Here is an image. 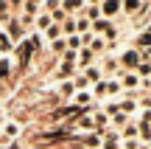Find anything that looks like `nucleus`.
<instances>
[{
  "label": "nucleus",
  "instance_id": "f257e3e1",
  "mask_svg": "<svg viewBox=\"0 0 151 149\" xmlns=\"http://www.w3.org/2000/svg\"><path fill=\"white\" fill-rule=\"evenodd\" d=\"M9 39L11 42H22L25 39V28H22V23H17V20H9Z\"/></svg>",
  "mask_w": 151,
  "mask_h": 149
},
{
  "label": "nucleus",
  "instance_id": "f03ea898",
  "mask_svg": "<svg viewBox=\"0 0 151 149\" xmlns=\"http://www.w3.org/2000/svg\"><path fill=\"white\" fill-rule=\"evenodd\" d=\"M120 9H123V3H120V0H104V3H101V14H104V17L120 14Z\"/></svg>",
  "mask_w": 151,
  "mask_h": 149
},
{
  "label": "nucleus",
  "instance_id": "7ed1b4c3",
  "mask_svg": "<svg viewBox=\"0 0 151 149\" xmlns=\"http://www.w3.org/2000/svg\"><path fill=\"white\" fill-rule=\"evenodd\" d=\"M34 51H37V48L31 45V39H22V42L17 45V56H20V65H25V62H28V56H31Z\"/></svg>",
  "mask_w": 151,
  "mask_h": 149
},
{
  "label": "nucleus",
  "instance_id": "20e7f679",
  "mask_svg": "<svg viewBox=\"0 0 151 149\" xmlns=\"http://www.w3.org/2000/svg\"><path fill=\"white\" fill-rule=\"evenodd\" d=\"M101 76H104L101 65H90V68H84V79H87L90 84H98V82H101Z\"/></svg>",
  "mask_w": 151,
  "mask_h": 149
},
{
  "label": "nucleus",
  "instance_id": "39448f33",
  "mask_svg": "<svg viewBox=\"0 0 151 149\" xmlns=\"http://www.w3.org/2000/svg\"><path fill=\"white\" fill-rule=\"evenodd\" d=\"M120 87H126V90H134L137 84H140V76L137 73H120Z\"/></svg>",
  "mask_w": 151,
  "mask_h": 149
},
{
  "label": "nucleus",
  "instance_id": "423d86ee",
  "mask_svg": "<svg viewBox=\"0 0 151 149\" xmlns=\"http://www.w3.org/2000/svg\"><path fill=\"white\" fill-rule=\"evenodd\" d=\"M84 0H62V11H65V14H76V11H81L84 9Z\"/></svg>",
  "mask_w": 151,
  "mask_h": 149
},
{
  "label": "nucleus",
  "instance_id": "0eeeda50",
  "mask_svg": "<svg viewBox=\"0 0 151 149\" xmlns=\"http://www.w3.org/2000/svg\"><path fill=\"white\" fill-rule=\"evenodd\" d=\"M92 99H95V96H92L90 90H78V93H76V107H81V110H84V107L92 104Z\"/></svg>",
  "mask_w": 151,
  "mask_h": 149
},
{
  "label": "nucleus",
  "instance_id": "6e6552de",
  "mask_svg": "<svg viewBox=\"0 0 151 149\" xmlns=\"http://www.w3.org/2000/svg\"><path fill=\"white\" fill-rule=\"evenodd\" d=\"M120 62H123L126 68H137V65H140V51H126Z\"/></svg>",
  "mask_w": 151,
  "mask_h": 149
},
{
  "label": "nucleus",
  "instance_id": "1a4fd4ad",
  "mask_svg": "<svg viewBox=\"0 0 151 149\" xmlns=\"http://www.w3.org/2000/svg\"><path fill=\"white\" fill-rule=\"evenodd\" d=\"M87 48H90L92 54H104V51H106V39H104V37H92Z\"/></svg>",
  "mask_w": 151,
  "mask_h": 149
},
{
  "label": "nucleus",
  "instance_id": "9d476101",
  "mask_svg": "<svg viewBox=\"0 0 151 149\" xmlns=\"http://www.w3.org/2000/svg\"><path fill=\"white\" fill-rule=\"evenodd\" d=\"M92 56H95V54H92L90 48H81V51H78V59H76V62H78L81 68H90V65H92Z\"/></svg>",
  "mask_w": 151,
  "mask_h": 149
},
{
  "label": "nucleus",
  "instance_id": "9b49d317",
  "mask_svg": "<svg viewBox=\"0 0 151 149\" xmlns=\"http://www.w3.org/2000/svg\"><path fill=\"white\" fill-rule=\"evenodd\" d=\"M90 28H92V23L87 20L84 14H81V17H76V34H90Z\"/></svg>",
  "mask_w": 151,
  "mask_h": 149
},
{
  "label": "nucleus",
  "instance_id": "f8f14e48",
  "mask_svg": "<svg viewBox=\"0 0 151 149\" xmlns=\"http://www.w3.org/2000/svg\"><path fill=\"white\" fill-rule=\"evenodd\" d=\"M50 25H53V17L50 14H37V28L39 31H48Z\"/></svg>",
  "mask_w": 151,
  "mask_h": 149
},
{
  "label": "nucleus",
  "instance_id": "ddd939ff",
  "mask_svg": "<svg viewBox=\"0 0 151 149\" xmlns=\"http://www.w3.org/2000/svg\"><path fill=\"white\" fill-rule=\"evenodd\" d=\"M76 129H95V118L92 116H81L76 121Z\"/></svg>",
  "mask_w": 151,
  "mask_h": 149
},
{
  "label": "nucleus",
  "instance_id": "4468645a",
  "mask_svg": "<svg viewBox=\"0 0 151 149\" xmlns=\"http://www.w3.org/2000/svg\"><path fill=\"white\" fill-rule=\"evenodd\" d=\"M73 71H76V65H73V62H62V65H59V71H56V76H59V79H67V76H73Z\"/></svg>",
  "mask_w": 151,
  "mask_h": 149
},
{
  "label": "nucleus",
  "instance_id": "2eb2a0df",
  "mask_svg": "<svg viewBox=\"0 0 151 149\" xmlns=\"http://www.w3.org/2000/svg\"><path fill=\"white\" fill-rule=\"evenodd\" d=\"M11 48H14V42L9 39V34H6V31H0V54H9Z\"/></svg>",
  "mask_w": 151,
  "mask_h": 149
},
{
  "label": "nucleus",
  "instance_id": "dca6fc26",
  "mask_svg": "<svg viewBox=\"0 0 151 149\" xmlns=\"http://www.w3.org/2000/svg\"><path fill=\"white\" fill-rule=\"evenodd\" d=\"M104 73H118L120 76V71H118V59H112V56H109V59H104V68H101Z\"/></svg>",
  "mask_w": 151,
  "mask_h": 149
},
{
  "label": "nucleus",
  "instance_id": "f3484780",
  "mask_svg": "<svg viewBox=\"0 0 151 149\" xmlns=\"http://www.w3.org/2000/svg\"><path fill=\"white\" fill-rule=\"evenodd\" d=\"M143 6V0H123V11H129V14H137Z\"/></svg>",
  "mask_w": 151,
  "mask_h": 149
},
{
  "label": "nucleus",
  "instance_id": "a211bd4d",
  "mask_svg": "<svg viewBox=\"0 0 151 149\" xmlns=\"http://www.w3.org/2000/svg\"><path fill=\"white\" fill-rule=\"evenodd\" d=\"M45 37H48L50 42H53V39H62V25H59V23H53V25L45 31Z\"/></svg>",
  "mask_w": 151,
  "mask_h": 149
},
{
  "label": "nucleus",
  "instance_id": "6ab92c4d",
  "mask_svg": "<svg viewBox=\"0 0 151 149\" xmlns=\"http://www.w3.org/2000/svg\"><path fill=\"white\" fill-rule=\"evenodd\" d=\"M120 90H123V87H120V79H109V82H106V96H118Z\"/></svg>",
  "mask_w": 151,
  "mask_h": 149
},
{
  "label": "nucleus",
  "instance_id": "aec40b11",
  "mask_svg": "<svg viewBox=\"0 0 151 149\" xmlns=\"http://www.w3.org/2000/svg\"><path fill=\"white\" fill-rule=\"evenodd\" d=\"M84 48V42H81L78 34H73V37H67V51H81Z\"/></svg>",
  "mask_w": 151,
  "mask_h": 149
},
{
  "label": "nucleus",
  "instance_id": "412c9836",
  "mask_svg": "<svg viewBox=\"0 0 151 149\" xmlns=\"http://www.w3.org/2000/svg\"><path fill=\"white\" fill-rule=\"evenodd\" d=\"M84 17H87V20H90V23H95V20H101V17H104V14H101V6H90V9H87V14H84Z\"/></svg>",
  "mask_w": 151,
  "mask_h": 149
},
{
  "label": "nucleus",
  "instance_id": "4be33fe9",
  "mask_svg": "<svg viewBox=\"0 0 151 149\" xmlns=\"http://www.w3.org/2000/svg\"><path fill=\"white\" fill-rule=\"evenodd\" d=\"M137 48H151V31H148V28H146V34H140V37H137Z\"/></svg>",
  "mask_w": 151,
  "mask_h": 149
},
{
  "label": "nucleus",
  "instance_id": "5701e85b",
  "mask_svg": "<svg viewBox=\"0 0 151 149\" xmlns=\"http://www.w3.org/2000/svg\"><path fill=\"white\" fill-rule=\"evenodd\" d=\"M137 129H140V138L146 141V144H151V124H146V121H140V127H137Z\"/></svg>",
  "mask_w": 151,
  "mask_h": 149
},
{
  "label": "nucleus",
  "instance_id": "b1692460",
  "mask_svg": "<svg viewBox=\"0 0 151 149\" xmlns=\"http://www.w3.org/2000/svg\"><path fill=\"white\" fill-rule=\"evenodd\" d=\"M62 34H67V37H73V34H76V20H73V17H67V20H65V25H62Z\"/></svg>",
  "mask_w": 151,
  "mask_h": 149
},
{
  "label": "nucleus",
  "instance_id": "393cba45",
  "mask_svg": "<svg viewBox=\"0 0 151 149\" xmlns=\"http://www.w3.org/2000/svg\"><path fill=\"white\" fill-rule=\"evenodd\" d=\"M137 76H146V79L151 76V62H143L140 59V65H137Z\"/></svg>",
  "mask_w": 151,
  "mask_h": 149
},
{
  "label": "nucleus",
  "instance_id": "a878e982",
  "mask_svg": "<svg viewBox=\"0 0 151 149\" xmlns=\"http://www.w3.org/2000/svg\"><path fill=\"white\" fill-rule=\"evenodd\" d=\"M50 48H53L56 54H65V51H67V39H53V42H50Z\"/></svg>",
  "mask_w": 151,
  "mask_h": 149
},
{
  "label": "nucleus",
  "instance_id": "bb28decb",
  "mask_svg": "<svg viewBox=\"0 0 151 149\" xmlns=\"http://www.w3.org/2000/svg\"><path fill=\"white\" fill-rule=\"evenodd\" d=\"M137 110V104L132 99H126V101H120V113H126V116H129V113H134Z\"/></svg>",
  "mask_w": 151,
  "mask_h": 149
},
{
  "label": "nucleus",
  "instance_id": "cd10ccee",
  "mask_svg": "<svg viewBox=\"0 0 151 149\" xmlns=\"http://www.w3.org/2000/svg\"><path fill=\"white\" fill-rule=\"evenodd\" d=\"M112 124L115 127H126V124H129V116H126V113H118V116H112Z\"/></svg>",
  "mask_w": 151,
  "mask_h": 149
},
{
  "label": "nucleus",
  "instance_id": "c85d7f7f",
  "mask_svg": "<svg viewBox=\"0 0 151 149\" xmlns=\"http://www.w3.org/2000/svg\"><path fill=\"white\" fill-rule=\"evenodd\" d=\"M92 96H98V99H101V96H106V82H104V79L92 87Z\"/></svg>",
  "mask_w": 151,
  "mask_h": 149
},
{
  "label": "nucleus",
  "instance_id": "c756f323",
  "mask_svg": "<svg viewBox=\"0 0 151 149\" xmlns=\"http://www.w3.org/2000/svg\"><path fill=\"white\" fill-rule=\"evenodd\" d=\"M45 9H48L50 14H53L56 9H62V0H45Z\"/></svg>",
  "mask_w": 151,
  "mask_h": 149
},
{
  "label": "nucleus",
  "instance_id": "7c9ffc66",
  "mask_svg": "<svg viewBox=\"0 0 151 149\" xmlns=\"http://www.w3.org/2000/svg\"><path fill=\"white\" fill-rule=\"evenodd\" d=\"M84 144H87V146H101V135H87Z\"/></svg>",
  "mask_w": 151,
  "mask_h": 149
},
{
  "label": "nucleus",
  "instance_id": "2f4dec72",
  "mask_svg": "<svg viewBox=\"0 0 151 149\" xmlns=\"http://www.w3.org/2000/svg\"><path fill=\"white\" fill-rule=\"evenodd\" d=\"M123 135H126V138H134V135H137V127H134V124H126V127H123Z\"/></svg>",
  "mask_w": 151,
  "mask_h": 149
},
{
  "label": "nucleus",
  "instance_id": "473e14b6",
  "mask_svg": "<svg viewBox=\"0 0 151 149\" xmlns=\"http://www.w3.org/2000/svg\"><path fill=\"white\" fill-rule=\"evenodd\" d=\"M73 90H76V84H73V82H65V84H62V96H70Z\"/></svg>",
  "mask_w": 151,
  "mask_h": 149
},
{
  "label": "nucleus",
  "instance_id": "72a5a7b5",
  "mask_svg": "<svg viewBox=\"0 0 151 149\" xmlns=\"http://www.w3.org/2000/svg\"><path fill=\"white\" fill-rule=\"evenodd\" d=\"M140 59H146V62H151V48H143V51H140Z\"/></svg>",
  "mask_w": 151,
  "mask_h": 149
},
{
  "label": "nucleus",
  "instance_id": "f704fd0d",
  "mask_svg": "<svg viewBox=\"0 0 151 149\" xmlns=\"http://www.w3.org/2000/svg\"><path fill=\"white\" fill-rule=\"evenodd\" d=\"M25 3H31V6H39V3H42V0H25Z\"/></svg>",
  "mask_w": 151,
  "mask_h": 149
},
{
  "label": "nucleus",
  "instance_id": "c9c22d12",
  "mask_svg": "<svg viewBox=\"0 0 151 149\" xmlns=\"http://www.w3.org/2000/svg\"><path fill=\"white\" fill-rule=\"evenodd\" d=\"M84 3H87V0H84ZM90 3H104V0H90Z\"/></svg>",
  "mask_w": 151,
  "mask_h": 149
},
{
  "label": "nucleus",
  "instance_id": "e433bc0d",
  "mask_svg": "<svg viewBox=\"0 0 151 149\" xmlns=\"http://www.w3.org/2000/svg\"><path fill=\"white\" fill-rule=\"evenodd\" d=\"M137 149H148V146H146V144H140V146H137Z\"/></svg>",
  "mask_w": 151,
  "mask_h": 149
}]
</instances>
